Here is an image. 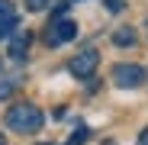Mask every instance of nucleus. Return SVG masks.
Listing matches in <instances>:
<instances>
[{
	"mask_svg": "<svg viewBox=\"0 0 148 145\" xmlns=\"http://www.w3.org/2000/svg\"><path fill=\"white\" fill-rule=\"evenodd\" d=\"M142 81H145V68L142 65H116L113 68V84L116 87L129 90V87H138Z\"/></svg>",
	"mask_w": 148,
	"mask_h": 145,
	"instance_id": "4",
	"label": "nucleus"
},
{
	"mask_svg": "<svg viewBox=\"0 0 148 145\" xmlns=\"http://www.w3.org/2000/svg\"><path fill=\"white\" fill-rule=\"evenodd\" d=\"M16 26H19V19H7V23H0V39H7L10 32H16Z\"/></svg>",
	"mask_w": 148,
	"mask_h": 145,
	"instance_id": "9",
	"label": "nucleus"
},
{
	"mask_svg": "<svg viewBox=\"0 0 148 145\" xmlns=\"http://www.w3.org/2000/svg\"><path fill=\"white\" fill-rule=\"evenodd\" d=\"M42 123H45V116L32 103H13L7 110V126L13 132H36V129H42Z\"/></svg>",
	"mask_w": 148,
	"mask_h": 145,
	"instance_id": "1",
	"label": "nucleus"
},
{
	"mask_svg": "<svg viewBox=\"0 0 148 145\" xmlns=\"http://www.w3.org/2000/svg\"><path fill=\"white\" fill-rule=\"evenodd\" d=\"M26 48H29V36L23 32L19 39H13V45H10V55H13V58H26Z\"/></svg>",
	"mask_w": 148,
	"mask_h": 145,
	"instance_id": "6",
	"label": "nucleus"
},
{
	"mask_svg": "<svg viewBox=\"0 0 148 145\" xmlns=\"http://www.w3.org/2000/svg\"><path fill=\"white\" fill-rule=\"evenodd\" d=\"M145 32H148V19H145Z\"/></svg>",
	"mask_w": 148,
	"mask_h": 145,
	"instance_id": "14",
	"label": "nucleus"
},
{
	"mask_svg": "<svg viewBox=\"0 0 148 145\" xmlns=\"http://www.w3.org/2000/svg\"><path fill=\"white\" fill-rule=\"evenodd\" d=\"M42 145H48V142H42Z\"/></svg>",
	"mask_w": 148,
	"mask_h": 145,
	"instance_id": "15",
	"label": "nucleus"
},
{
	"mask_svg": "<svg viewBox=\"0 0 148 145\" xmlns=\"http://www.w3.org/2000/svg\"><path fill=\"white\" fill-rule=\"evenodd\" d=\"M87 139H90V129H87V126H77V129H74V135L68 139V145H84Z\"/></svg>",
	"mask_w": 148,
	"mask_h": 145,
	"instance_id": "8",
	"label": "nucleus"
},
{
	"mask_svg": "<svg viewBox=\"0 0 148 145\" xmlns=\"http://www.w3.org/2000/svg\"><path fill=\"white\" fill-rule=\"evenodd\" d=\"M48 3H52V0H26V7H29L32 13H39V10H45Z\"/></svg>",
	"mask_w": 148,
	"mask_h": 145,
	"instance_id": "10",
	"label": "nucleus"
},
{
	"mask_svg": "<svg viewBox=\"0 0 148 145\" xmlns=\"http://www.w3.org/2000/svg\"><path fill=\"white\" fill-rule=\"evenodd\" d=\"M138 145H148V129H145V132L138 135Z\"/></svg>",
	"mask_w": 148,
	"mask_h": 145,
	"instance_id": "12",
	"label": "nucleus"
},
{
	"mask_svg": "<svg viewBox=\"0 0 148 145\" xmlns=\"http://www.w3.org/2000/svg\"><path fill=\"white\" fill-rule=\"evenodd\" d=\"M113 42H116V45H135V29H129V26L116 29V32H113Z\"/></svg>",
	"mask_w": 148,
	"mask_h": 145,
	"instance_id": "5",
	"label": "nucleus"
},
{
	"mask_svg": "<svg viewBox=\"0 0 148 145\" xmlns=\"http://www.w3.org/2000/svg\"><path fill=\"white\" fill-rule=\"evenodd\" d=\"M74 36H77V23H74V19H64V16H55L52 23H48V29H45V42H48V45H64V42H71Z\"/></svg>",
	"mask_w": 148,
	"mask_h": 145,
	"instance_id": "2",
	"label": "nucleus"
},
{
	"mask_svg": "<svg viewBox=\"0 0 148 145\" xmlns=\"http://www.w3.org/2000/svg\"><path fill=\"white\" fill-rule=\"evenodd\" d=\"M0 145H7V139H3V135H0Z\"/></svg>",
	"mask_w": 148,
	"mask_h": 145,
	"instance_id": "13",
	"label": "nucleus"
},
{
	"mask_svg": "<svg viewBox=\"0 0 148 145\" xmlns=\"http://www.w3.org/2000/svg\"><path fill=\"white\" fill-rule=\"evenodd\" d=\"M106 10H113V13L126 10V0H106Z\"/></svg>",
	"mask_w": 148,
	"mask_h": 145,
	"instance_id": "11",
	"label": "nucleus"
},
{
	"mask_svg": "<svg viewBox=\"0 0 148 145\" xmlns=\"http://www.w3.org/2000/svg\"><path fill=\"white\" fill-rule=\"evenodd\" d=\"M7 19H16V7H13V0H0V23H7Z\"/></svg>",
	"mask_w": 148,
	"mask_h": 145,
	"instance_id": "7",
	"label": "nucleus"
},
{
	"mask_svg": "<svg viewBox=\"0 0 148 145\" xmlns=\"http://www.w3.org/2000/svg\"><path fill=\"white\" fill-rule=\"evenodd\" d=\"M97 65H100V55H97V48H84L81 55H74L71 61H68V71L74 78H90L93 71H97Z\"/></svg>",
	"mask_w": 148,
	"mask_h": 145,
	"instance_id": "3",
	"label": "nucleus"
}]
</instances>
